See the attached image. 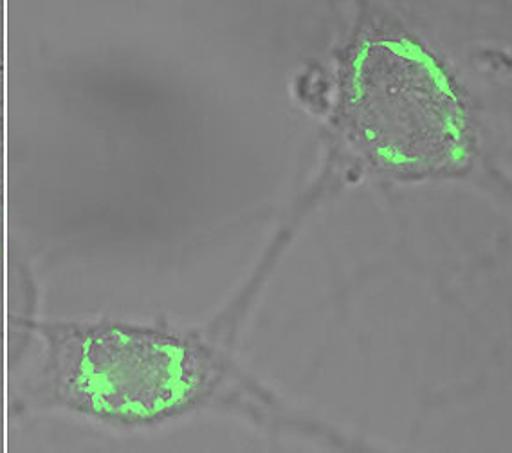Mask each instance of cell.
Returning <instances> with one entry per match:
<instances>
[{
	"label": "cell",
	"instance_id": "6da1fadb",
	"mask_svg": "<svg viewBox=\"0 0 512 453\" xmlns=\"http://www.w3.org/2000/svg\"><path fill=\"white\" fill-rule=\"evenodd\" d=\"M348 130L366 156L399 174L457 168L471 147L466 103L439 60L403 33L357 42L343 85Z\"/></svg>",
	"mask_w": 512,
	"mask_h": 453
},
{
	"label": "cell",
	"instance_id": "7a4b0ae2",
	"mask_svg": "<svg viewBox=\"0 0 512 453\" xmlns=\"http://www.w3.org/2000/svg\"><path fill=\"white\" fill-rule=\"evenodd\" d=\"M206 356L175 336L125 329H64L51 336L49 383L71 407L119 421H152L206 390Z\"/></svg>",
	"mask_w": 512,
	"mask_h": 453
}]
</instances>
